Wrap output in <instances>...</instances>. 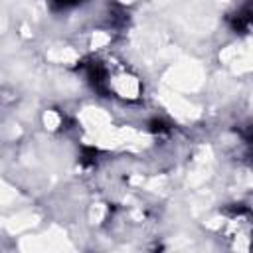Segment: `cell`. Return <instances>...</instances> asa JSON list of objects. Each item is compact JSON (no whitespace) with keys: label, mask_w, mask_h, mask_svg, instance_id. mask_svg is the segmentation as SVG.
Instances as JSON below:
<instances>
[{"label":"cell","mask_w":253,"mask_h":253,"mask_svg":"<svg viewBox=\"0 0 253 253\" xmlns=\"http://www.w3.org/2000/svg\"><path fill=\"white\" fill-rule=\"evenodd\" d=\"M253 28V4H245L233 16V30H249Z\"/></svg>","instance_id":"cell-1"},{"label":"cell","mask_w":253,"mask_h":253,"mask_svg":"<svg viewBox=\"0 0 253 253\" xmlns=\"http://www.w3.org/2000/svg\"><path fill=\"white\" fill-rule=\"evenodd\" d=\"M57 2H61V4L65 6V4H73V2H77V0H57Z\"/></svg>","instance_id":"cell-2"}]
</instances>
